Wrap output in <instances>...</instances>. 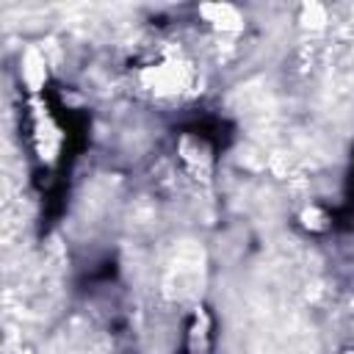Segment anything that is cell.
Returning <instances> with one entry per match:
<instances>
[{
	"label": "cell",
	"mask_w": 354,
	"mask_h": 354,
	"mask_svg": "<svg viewBox=\"0 0 354 354\" xmlns=\"http://www.w3.org/2000/svg\"><path fill=\"white\" fill-rule=\"evenodd\" d=\"M194 80V69L183 58H163L152 66L141 69V86L155 97H177Z\"/></svg>",
	"instance_id": "obj_1"
},
{
	"label": "cell",
	"mask_w": 354,
	"mask_h": 354,
	"mask_svg": "<svg viewBox=\"0 0 354 354\" xmlns=\"http://www.w3.org/2000/svg\"><path fill=\"white\" fill-rule=\"evenodd\" d=\"M177 155L183 160V166L188 169V174L194 180H210V171H213V155H210V147L196 138V136H183L180 144H177Z\"/></svg>",
	"instance_id": "obj_2"
},
{
	"label": "cell",
	"mask_w": 354,
	"mask_h": 354,
	"mask_svg": "<svg viewBox=\"0 0 354 354\" xmlns=\"http://www.w3.org/2000/svg\"><path fill=\"white\" fill-rule=\"evenodd\" d=\"M199 17H205V22L221 33H238L243 28V14L232 3H205L199 6Z\"/></svg>",
	"instance_id": "obj_3"
},
{
	"label": "cell",
	"mask_w": 354,
	"mask_h": 354,
	"mask_svg": "<svg viewBox=\"0 0 354 354\" xmlns=\"http://www.w3.org/2000/svg\"><path fill=\"white\" fill-rule=\"evenodd\" d=\"M44 75H47V69H44V58H41L36 50H28L25 58H22V77H25V83L36 91V88L44 83Z\"/></svg>",
	"instance_id": "obj_4"
},
{
	"label": "cell",
	"mask_w": 354,
	"mask_h": 354,
	"mask_svg": "<svg viewBox=\"0 0 354 354\" xmlns=\"http://www.w3.org/2000/svg\"><path fill=\"white\" fill-rule=\"evenodd\" d=\"M299 22H301V28H307V30H321V28H326V22H329V8L321 6V3H304V6L299 8Z\"/></svg>",
	"instance_id": "obj_5"
},
{
	"label": "cell",
	"mask_w": 354,
	"mask_h": 354,
	"mask_svg": "<svg viewBox=\"0 0 354 354\" xmlns=\"http://www.w3.org/2000/svg\"><path fill=\"white\" fill-rule=\"evenodd\" d=\"M346 354H354V348H351V351H346Z\"/></svg>",
	"instance_id": "obj_6"
}]
</instances>
